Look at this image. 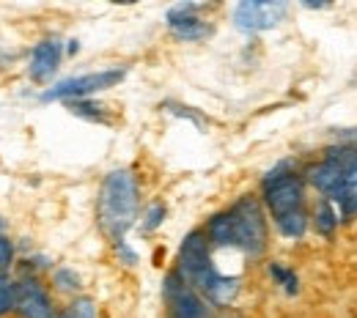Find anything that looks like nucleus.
Listing matches in <instances>:
<instances>
[{
    "label": "nucleus",
    "mask_w": 357,
    "mask_h": 318,
    "mask_svg": "<svg viewBox=\"0 0 357 318\" xmlns=\"http://www.w3.org/2000/svg\"><path fill=\"white\" fill-rule=\"evenodd\" d=\"M124 74H127V69L113 66V69L91 72V74H80V77H69V80H61L58 86H52L50 91L42 93V99L45 102H52V99H83V96L119 86L124 80Z\"/></svg>",
    "instance_id": "obj_5"
},
{
    "label": "nucleus",
    "mask_w": 357,
    "mask_h": 318,
    "mask_svg": "<svg viewBox=\"0 0 357 318\" xmlns=\"http://www.w3.org/2000/svg\"><path fill=\"white\" fill-rule=\"evenodd\" d=\"M69 310H72V318H96V305H93V299H89V296L75 299V305Z\"/></svg>",
    "instance_id": "obj_15"
},
{
    "label": "nucleus",
    "mask_w": 357,
    "mask_h": 318,
    "mask_svg": "<svg viewBox=\"0 0 357 318\" xmlns=\"http://www.w3.org/2000/svg\"><path fill=\"white\" fill-rule=\"evenodd\" d=\"M61 42L58 39H45L33 47L31 52V66H28V74L33 83H47L55 72H58V63H61Z\"/></svg>",
    "instance_id": "obj_10"
},
{
    "label": "nucleus",
    "mask_w": 357,
    "mask_h": 318,
    "mask_svg": "<svg viewBox=\"0 0 357 318\" xmlns=\"http://www.w3.org/2000/svg\"><path fill=\"white\" fill-rule=\"evenodd\" d=\"M286 17V3H261V0H242L234 8V25L245 33L272 31Z\"/></svg>",
    "instance_id": "obj_6"
},
{
    "label": "nucleus",
    "mask_w": 357,
    "mask_h": 318,
    "mask_svg": "<svg viewBox=\"0 0 357 318\" xmlns=\"http://www.w3.org/2000/svg\"><path fill=\"white\" fill-rule=\"evenodd\" d=\"M14 310L20 318H55V308L36 280L17 283V308Z\"/></svg>",
    "instance_id": "obj_9"
},
{
    "label": "nucleus",
    "mask_w": 357,
    "mask_h": 318,
    "mask_svg": "<svg viewBox=\"0 0 357 318\" xmlns=\"http://www.w3.org/2000/svg\"><path fill=\"white\" fill-rule=\"evenodd\" d=\"M137 220V182L132 170L121 168L107 173V179L99 189V225L116 241L124 239V233Z\"/></svg>",
    "instance_id": "obj_3"
},
{
    "label": "nucleus",
    "mask_w": 357,
    "mask_h": 318,
    "mask_svg": "<svg viewBox=\"0 0 357 318\" xmlns=\"http://www.w3.org/2000/svg\"><path fill=\"white\" fill-rule=\"evenodd\" d=\"M264 200L278 230L289 239H300L308 228L305 214V184L300 173L291 170V162H280L264 179Z\"/></svg>",
    "instance_id": "obj_1"
},
{
    "label": "nucleus",
    "mask_w": 357,
    "mask_h": 318,
    "mask_svg": "<svg viewBox=\"0 0 357 318\" xmlns=\"http://www.w3.org/2000/svg\"><path fill=\"white\" fill-rule=\"evenodd\" d=\"M72 113H75V116H83V118H91V121H105L102 107L89 104V102H72Z\"/></svg>",
    "instance_id": "obj_14"
},
{
    "label": "nucleus",
    "mask_w": 357,
    "mask_h": 318,
    "mask_svg": "<svg viewBox=\"0 0 357 318\" xmlns=\"http://www.w3.org/2000/svg\"><path fill=\"white\" fill-rule=\"evenodd\" d=\"M198 11H201V6H195V3H181V6H174L168 11V28H171V33L176 39L198 42V39H206L212 33L209 22H204L198 17Z\"/></svg>",
    "instance_id": "obj_8"
},
{
    "label": "nucleus",
    "mask_w": 357,
    "mask_h": 318,
    "mask_svg": "<svg viewBox=\"0 0 357 318\" xmlns=\"http://www.w3.org/2000/svg\"><path fill=\"white\" fill-rule=\"evenodd\" d=\"M17 308V283H11L6 274H0V316L11 313Z\"/></svg>",
    "instance_id": "obj_12"
},
{
    "label": "nucleus",
    "mask_w": 357,
    "mask_h": 318,
    "mask_svg": "<svg viewBox=\"0 0 357 318\" xmlns=\"http://www.w3.org/2000/svg\"><path fill=\"white\" fill-rule=\"evenodd\" d=\"M231 220V236H234V250H242L250 258L264 255L267 250V220L261 212V203L250 195L234 203L228 212Z\"/></svg>",
    "instance_id": "obj_4"
},
{
    "label": "nucleus",
    "mask_w": 357,
    "mask_h": 318,
    "mask_svg": "<svg viewBox=\"0 0 357 318\" xmlns=\"http://www.w3.org/2000/svg\"><path fill=\"white\" fill-rule=\"evenodd\" d=\"M338 225V214H335V203L333 200H321L316 209V230L321 236H330Z\"/></svg>",
    "instance_id": "obj_11"
},
{
    "label": "nucleus",
    "mask_w": 357,
    "mask_h": 318,
    "mask_svg": "<svg viewBox=\"0 0 357 318\" xmlns=\"http://www.w3.org/2000/svg\"><path fill=\"white\" fill-rule=\"evenodd\" d=\"M3 228H6V223H3V220H0V230H3Z\"/></svg>",
    "instance_id": "obj_20"
},
{
    "label": "nucleus",
    "mask_w": 357,
    "mask_h": 318,
    "mask_svg": "<svg viewBox=\"0 0 357 318\" xmlns=\"http://www.w3.org/2000/svg\"><path fill=\"white\" fill-rule=\"evenodd\" d=\"M11 261H14V244L0 233V274L11 267Z\"/></svg>",
    "instance_id": "obj_18"
},
{
    "label": "nucleus",
    "mask_w": 357,
    "mask_h": 318,
    "mask_svg": "<svg viewBox=\"0 0 357 318\" xmlns=\"http://www.w3.org/2000/svg\"><path fill=\"white\" fill-rule=\"evenodd\" d=\"M178 274L187 285L206 294L215 305H228L239 291L236 277H225L215 269L212 255H209V239L201 230H192L184 239L178 250Z\"/></svg>",
    "instance_id": "obj_2"
},
{
    "label": "nucleus",
    "mask_w": 357,
    "mask_h": 318,
    "mask_svg": "<svg viewBox=\"0 0 357 318\" xmlns=\"http://www.w3.org/2000/svg\"><path fill=\"white\" fill-rule=\"evenodd\" d=\"M165 299L174 310V318H209L206 302L198 296L192 285L181 280V274L174 272L165 277Z\"/></svg>",
    "instance_id": "obj_7"
},
{
    "label": "nucleus",
    "mask_w": 357,
    "mask_h": 318,
    "mask_svg": "<svg viewBox=\"0 0 357 318\" xmlns=\"http://www.w3.org/2000/svg\"><path fill=\"white\" fill-rule=\"evenodd\" d=\"M55 285L61 291H77L80 288V277L75 272H69V269H58L55 272Z\"/></svg>",
    "instance_id": "obj_16"
},
{
    "label": "nucleus",
    "mask_w": 357,
    "mask_h": 318,
    "mask_svg": "<svg viewBox=\"0 0 357 318\" xmlns=\"http://www.w3.org/2000/svg\"><path fill=\"white\" fill-rule=\"evenodd\" d=\"M165 220V206L162 203H154L149 212H146V220H143V230H154V228L162 225Z\"/></svg>",
    "instance_id": "obj_17"
},
{
    "label": "nucleus",
    "mask_w": 357,
    "mask_h": 318,
    "mask_svg": "<svg viewBox=\"0 0 357 318\" xmlns=\"http://www.w3.org/2000/svg\"><path fill=\"white\" fill-rule=\"evenodd\" d=\"M341 145H349L352 151H357V129H347L341 135Z\"/></svg>",
    "instance_id": "obj_19"
},
{
    "label": "nucleus",
    "mask_w": 357,
    "mask_h": 318,
    "mask_svg": "<svg viewBox=\"0 0 357 318\" xmlns=\"http://www.w3.org/2000/svg\"><path fill=\"white\" fill-rule=\"evenodd\" d=\"M269 272H272V277L289 291V294H297V277H294V272H289L286 267H280V264H272L269 267Z\"/></svg>",
    "instance_id": "obj_13"
}]
</instances>
